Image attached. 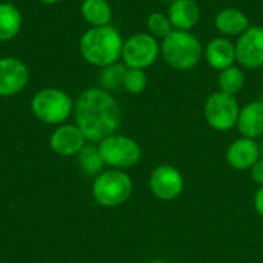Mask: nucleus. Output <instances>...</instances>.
Instances as JSON below:
<instances>
[{
  "instance_id": "obj_11",
  "label": "nucleus",
  "mask_w": 263,
  "mask_h": 263,
  "mask_svg": "<svg viewBox=\"0 0 263 263\" xmlns=\"http://www.w3.org/2000/svg\"><path fill=\"white\" fill-rule=\"evenodd\" d=\"M28 82V68L14 57L0 59V97L20 92Z\"/></svg>"
},
{
  "instance_id": "obj_19",
  "label": "nucleus",
  "mask_w": 263,
  "mask_h": 263,
  "mask_svg": "<svg viewBox=\"0 0 263 263\" xmlns=\"http://www.w3.org/2000/svg\"><path fill=\"white\" fill-rule=\"evenodd\" d=\"M22 28V14L11 3H0V42L14 39Z\"/></svg>"
},
{
  "instance_id": "obj_28",
  "label": "nucleus",
  "mask_w": 263,
  "mask_h": 263,
  "mask_svg": "<svg viewBox=\"0 0 263 263\" xmlns=\"http://www.w3.org/2000/svg\"><path fill=\"white\" fill-rule=\"evenodd\" d=\"M148 263H168V262H165V260H160V259H157V260H151V262H148Z\"/></svg>"
},
{
  "instance_id": "obj_22",
  "label": "nucleus",
  "mask_w": 263,
  "mask_h": 263,
  "mask_svg": "<svg viewBox=\"0 0 263 263\" xmlns=\"http://www.w3.org/2000/svg\"><path fill=\"white\" fill-rule=\"evenodd\" d=\"M146 26H148V31L153 37L156 39H165L168 34H171L174 29H173V25L168 18V15H165L163 12H151L146 18Z\"/></svg>"
},
{
  "instance_id": "obj_14",
  "label": "nucleus",
  "mask_w": 263,
  "mask_h": 263,
  "mask_svg": "<svg viewBox=\"0 0 263 263\" xmlns=\"http://www.w3.org/2000/svg\"><path fill=\"white\" fill-rule=\"evenodd\" d=\"M168 18L173 29L190 31L200 20V6L196 0H174L168 8Z\"/></svg>"
},
{
  "instance_id": "obj_12",
  "label": "nucleus",
  "mask_w": 263,
  "mask_h": 263,
  "mask_svg": "<svg viewBox=\"0 0 263 263\" xmlns=\"http://www.w3.org/2000/svg\"><path fill=\"white\" fill-rule=\"evenodd\" d=\"M86 137L77 125H60L49 139L51 149L60 157H71L85 148Z\"/></svg>"
},
{
  "instance_id": "obj_25",
  "label": "nucleus",
  "mask_w": 263,
  "mask_h": 263,
  "mask_svg": "<svg viewBox=\"0 0 263 263\" xmlns=\"http://www.w3.org/2000/svg\"><path fill=\"white\" fill-rule=\"evenodd\" d=\"M251 171V179L257 183V185H263V157H260L254 165L253 168L250 170Z\"/></svg>"
},
{
  "instance_id": "obj_9",
  "label": "nucleus",
  "mask_w": 263,
  "mask_h": 263,
  "mask_svg": "<svg viewBox=\"0 0 263 263\" xmlns=\"http://www.w3.org/2000/svg\"><path fill=\"white\" fill-rule=\"evenodd\" d=\"M148 185L156 199L162 202H171L183 193L185 179L176 166L159 165L151 171Z\"/></svg>"
},
{
  "instance_id": "obj_29",
  "label": "nucleus",
  "mask_w": 263,
  "mask_h": 263,
  "mask_svg": "<svg viewBox=\"0 0 263 263\" xmlns=\"http://www.w3.org/2000/svg\"><path fill=\"white\" fill-rule=\"evenodd\" d=\"M260 156L263 157V140H262V143H260Z\"/></svg>"
},
{
  "instance_id": "obj_8",
  "label": "nucleus",
  "mask_w": 263,
  "mask_h": 263,
  "mask_svg": "<svg viewBox=\"0 0 263 263\" xmlns=\"http://www.w3.org/2000/svg\"><path fill=\"white\" fill-rule=\"evenodd\" d=\"M160 55V43L149 32L133 34L123 42L122 60L126 68L145 69L156 63Z\"/></svg>"
},
{
  "instance_id": "obj_2",
  "label": "nucleus",
  "mask_w": 263,
  "mask_h": 263,
  "mask_svg": "<svg viewBox=\"0 0 263 263\" xmlns=\"http://www.w3.org/2000/svg\"><path fill=\"white\" fill-rule=\"evenodd\" d=\"M123 40L120 32L111 26H92L80 39L82 57L94 66H109L122 57Z\"/></svg>"
},
{
  "instance_id": "obj_3",
  "label": "nucleus",
  "mask_w": 263,
  "mask_h": 263,
  "mask_svg": "<svg viewBox=\"0 0 263 263\" xmlns=\"http://www.w3.org/2000/svg\"><path fill=\"white\" fill-rule=\"evenodd\" d=\"M203 51L200 40L190 31L174 29L160 43L163 60L177 71H188L197 66L202 60Z\"/></svg>"
},
{
  "instance_id": "obj_26",
  "label": "nucleus",
  "mask_w": 263,
  "mask_h": 263,
  "mask_svg": "<svg viewBox=\"0 0 263 263\" xmlns=\"http://www.w3.org/2000/svg\"><path fill=\"white\" fill-rule=\"evenodd\" d=\"M254 208H256V213L263 219V185L254 194Z\"/></svg>"
},
{
  "instance_id": "obj_21",
  "label": "nucleus",
  "mask_w": 263,
  "mask_h": 263,
  "mask_svg": "<svg viewBox=\"0 0 263 263\" xmlns=\"http://www.w3.org/2000/svg\"><path fill=\"white\" fill-rule=\"evenodd\" d=\"M79 165L86 176H99L103 171L105 162L96 146H86L79 153Z\"/></svg>"
},
{
  "instance_id": "obj_6",
  "label": "nucleus",
  "mask_w": 263,
  "mask_h": 263,
  "mask_svg": "<svg viewBox=\"0 0 263 263\" xmlns=\"http://www.w3.org/2000/svg\"><path fill=\"white\" fill-rule=\"evenodd\" d=\"M99 153L105 162L114 170H126L136 166L142 159L140 145L123 134H111L99 142Z\"/></svg>"
},
{
  "instance_id": "obj_24",
  "label": "nucleus",
  "mask_w": 263,
  "mask_h": 263,
  "mask_svg": "<svg viewBox=\"0 0 263 263\" xmlns=\"http://www.w3.org/2000/svg\"><path fill=\"white\" fill-rule=\"evenodd\" d=\"M148 77L143 69L137 68H126L125 77H123V89L129 94H140L146 89Z\"/></svg>"
},
{
  "instance_id": "obj_27",
  "label": "nucleus",
  "mask_w": 263,
  "mask_h": 263,
  "mask_svg": "<svg viewBox=\"0 0 263 263\" xmlns=\"http://www.w3.org/2000/svg\"><path fill=\"white\" fill-rule=\"evenodd\" d=\"M40 2H43V3H46V5H52V3H57V2H60V0H40Z\"/></svg>"
},
{
  "instance_id": "obj_18",
  "label": "nucleus",
  "mask_w": 263,
  "mask_h": 263,
  "mask_svg": "<svg viewBox=\"0 0 263 263\" xmlns=\"http://www.w3.org/2000/svg\"><path fill=\"white\" fill-rule=\"evenodd\" d=\"M80 11H82L83 18L91 26L109 25L112 18V11L106 0H83Z\"/></svg>"
},
{
  "instance_id": "obj_23",
  "label": "nucleus",
  "mask_w": 263,
  "mask_h": 263,
  "mask_svg": "<svg viewBox=\"0 0 263 263\" xmlns=\"http://www.w3.org/2000/svg\"><path fill=\"white\" fill-rule=\"evenodd\" d=\"M126 72V66L122 63H112L105 66L102 71V85L105 89H120L123 88V77Z\"/></svg>"
},
{
  "instance_id": "obj_7",
  "label": "nucleus",
  "mask_w": 263,
  "mask_h": 263,
  "mask_svg": "<svg viewBox=\"0 0 263 263\" xmlns=\"http://www.w3.org/2000/svg\"><path fill=\"white\" fill-rule=\"evenodd\" d=\"M205 120L214 131H230L237 125L240 106L236 96L225 94L222 91L211 94L205 102Z\"/></svg>"
},
{
  "instance_id": "obj_20",
  "label": "nucleus",
  "mask_w": 263,
  "mask_h": 263,
  "mask_svg": "<svg viewBox=\"0 0 263 263\" xmlns=\"http://www.w3.org/2000/svg\"><path fill=\"white\" fill-rule=\"evenodd\" d=\"M245 85V74L237 66H230L227 69H222L219 74V88L222 92L236 96L243 89Z\"/></svg>"
},
{
  "instance_id": "obj_17",
  "label": "nucleus",
  "mask_w": 263,
  "mask_h": 263,
  "mask_svg": "<svg viewBox=\"0 0 263 263\" xmlns=\"http://www.w3.org/2000/svg\"><path fill=\"white\" fill-rule=\"evenodd\" d=\"M214 25L223 35H242L250 28V18L237 8H225L216 15Z\"/></svg>"
},
{
  "instance_id": "obj_10",
  "label": "nucleus",
  "mask_w": 263,
  "mask_h": 263,
  "mask_svg": "<svg viewBox=\"0 0 263 263\" xmlns=\"http://www.w3.org/2000/svg\"><path fill=\"white\" fill-rule=\"evenodd\" d=\"M236 62L248 69L263 66V26H250L236 42Z\"/></svg>"
},
{
  "instance_id": "obj_1",
  "label": "nucleus",
  "mask_w": 263,
  "mask_h": 263,
  "mask_svg": "<svg viewBox=\"0 0 263 263\" xmlns=\"http://www.w3.org/2000/svg\"><path fill=\"white\" fill-rule=\"evenodd\" d=\"M76 125L80 128L86 140L100 142L116 134L122 123V109L119 102L105 89H85L74 106Z\"/></svg>"
},
{
  "instance_id": "obj_13",
  "label": "nucleus",
  "mask_w": 263,
  "mask_h": 263,
  "mask_svg": "<svg viewBox=\"0 0 263 263\" xmlns=\"http://www.w3.org/2000/svg\"><path fill=\"white\" fill-rule=\"evenodd\" d=\"M260 157V145L256 140L247 137L234 140L227 149V162L233 170L237 171L251 170Z\"/></svg>"
},
{
  "instance_id": "obj_16",
  "label": "nucleus",
  "mask_w": 263,
  "mask_h": 263,
  "mask_svg": "<svg viewBox=\"0 0 263 263\" xmlns=\"http://www.w3.org/2000/svg\"><path fill=\"white\" fill-rule=\"evenodd\" d=\"M205 59L208 65L217 71L227 69L236 62V45L227 37H216L205 46Z\"/></svg>"
},
{
  "instance_id": "obj_15",
  "label": "nucleus",
  "mask_w": 263,
  "mask_h": 263,
  "mask_svg": "<svg viewBox=\"0 0 263 263\" xmlns=\"http://www.w3.org/2000/svg\"><path fill=\"white\" fill-rule=\"evenodd\" d=\"M236 128L247 139L263 137V100H254L240 108Z\"/></svg>"
},
{
  "instance_id": "obj_4",
  "label": "nucleus",
  "mask_w": 263,
  "mask_h": 263,
  "mask_svg": "<svg viewBox=\"0 0 263 263\" xmlns=\"http://www.w3.org/2000/svg\"><path fill=\"white\" fill-rule=\"evenodd\" d=\"M133 194V180L123 170H108L96 176L92 182V197L106 208L123 205Z\"/></svg>"
},
{
  "instance_id": "obj_5",
  "label": "nucleus",
  "mask_w": 263,
  "mask_h": 263,
  "mask_svg": "<svg viewBox=\"0 0 263 263\" xmlns=\"http://www.w3.org/2000/svg\"><path fill=\"white\" fill-rule=\"evenodd\" d=\"M31 109L40 122L46 125H60L71 116L72 100L62 89L46 88L32 97Z\"/></svg>"
}]
</instances>
